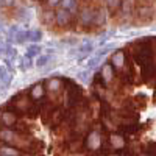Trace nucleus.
Masks as SVG:
<instances>
[{"label":"nucleus","mask_w":156,"mask_h":156,"mask_svg":"<svg viewBox=\"0 0 156 156\" xmlns=\"http://www.w3.org/2000/svg\"><path fill=\"white\" fill-rule=\"evenodd\" d=\"M8 101L12 105V108H14V112L17 115H22V117L27 115L30 112L31 106H33V101L28 98L27 90H23V92H17L14 97H11Z\"/></svg>","instance_id":"nucleus-1"},{"label":"nucleus","mask_w":156,"mask_h":156,"mask_svg":"<svg viewBox=\"0 0 156 156\" xmlns=\"http://www.w3.org/2000/svg\"><path fill=\"white\" fill-rule=\"evenodd\" d=\"M84 150H87L89 153H94V151H98L101 148V144H103V134L95 131V129L90 128L87 134L84 136Z\"/></svg>","instance_id":"nucleus-2"},{"label":"nucleus","mask_w":156,"mask_h":156,"mask_svg":"<svg viewBox=\"0 0 156 156\" xmlns=\"http://www.w3.org/2000/svg\"><path fill=\"white\" fill-rule=\"evenodd\" d=\"M53 25L58 28H70L75 25V17L72 14H69L67 11H64L61 8L55 9V19H53Z\"/></svg>","instance_id":"nucleus-3"},{"label":"nucleus","mask_w":156,"mask_h":156,"mask_svg":"<svg viewBox=\"0 0 156 156\" xmlns=\"http://www.w3.org/2000/svg\"><path fill=\"white\" fill-rule=\"evenodd\" d=\"M106 142H108V147H109V150H112V151H122L123 148H125V145H126V139L119 133V131H111V133H108V136H106Z\"/></svg>","instance_id":"nucleus-4"},{"label":"nucleus","mask_w":156,"mask_h":156,"mask_svg":"<svg viewBox=\"0 0 156 156\" xmlns=\"http://www.w3.org/2000/svg\"><path fill=\"white\" fill-rule=\"evenodd\" d=\"M62 120H64V111L61 108H53L48 115L44 117V123H47V126L51 129H56L59 125H62Z\"/></svg>","instance_id":"nucleus-5"},{"label":"nucleus","mask_w":156,"mask_h":156,"mask_svg":"<svg viewBox=\"0 0 156 156\" xmlns=\"http://www.w3.org/2000/svg\"><path fill=\"white\" fill-rule=\"evenodd\" d=\"M27 94H28V98H30L33 103H34V101H41V100H44V97H45L44 80H41V81H37L36 84L30 86V87L27 89Z\"/></svg>","instance_id":"nucleus-6"},{"label":"nucleus","mask_w":156,"mask_h":156,"mask_svg":"<svg viewBox=\"0 0 156 156\" xmlns=\"http://www.w3.org/2000/svg\"><path fill=\"white\" fill-rule=\"evenodd\" d=\"M125 64H126V53H125V50H115L112 53V56H111V62H109V66L112 67V70L115 73L120 72Z\"/></svg>","instance_id":"nucleus-7"},{"label":"nucleus","mask_w":156,"mask_h":156,"mask_svg":"<svg viewBox=\"0 0 156 156\" xmlns=\"http://www.w3.org/2000/svg\"><path fill=\"white\" fill-rule=\"evenodd\" d=\"M134 11H136L137 19L150 20V19L153 17V5H151V3H147V2H137Z\"/></svg>","instance_id":"nucleus-8"},{"label":"nucleus","mask_w":156,"mask_h":156,"mask_svg":"<svg viewBox=\"0 0 156 156\" xmlns=\"http://www.w3.org/2000/svg\"><path fill=\"white\" fill-rule=\"evenodd\" d=\"M117 75H115V72L112 70V67L109 66V64L106 62V64H103L101 66V70H100V78H101V81L105 83V86L106 87H109L117 78H115Z\"/></svg>","instance_id":"nucleus-9"},{"label":"nucleus","mask_w":156,"mask_h":156,"mask_svg":"<svg viewBox=\"0 0 156 156\" xmlns=\"http://www.w3.org/2000/svg\"><path fill=\"white\" fill-rule=\"evenodd\" d=\"M19 120V115L9 111H0V126L5 128H14V125Z\"/></svg>","instance_id":"nucleus-10"},{"label":"nucleus","mask_w":156,"mask_h":156,"mask_svg":"<svg viewBox=\"0 0 156 156\" xmlns=\"http://www.w3.org/2000/svg\"><path fill=\"white\" fill-rule=\"evenodd\" d=\"M80 5H81V0H61L59 8L64 9V11H67L69 14H72L75 17L78 9H80Z\"/></svg>","instance_id":"nucleus-11"},{"label":"nucleus","mask_w":156,"mask_h":156,"mask_svg":"<svg viewBox=\"0 0 156 156\" xmlns=\"http://www.w3.org/2000/svg\"><path fill=\"white\" fill-rule=\"evenodd\" d=\"M106 17H108L106 9L98 6V9L95 11V16L92 19V25H90V28H101V27H105V25H106Z\"/></svg>","instance_id":"nucleus-12"},{"label":"nucleus","mask_w":156,"mask_h":156,"mask_svg":"<svg viewBox=\"0 0 156 156\" xmlns=\"http://www.w3.org/2000/svg\"><path fill=\"white\" fill-rule=\"evenodd\" d=\"M140 75L144 81H151L154 78V61H150L144 66H140Z\"/></svg>","instance_id":"nucleus-13"},{"label":"nucleus","mask_w":156,"mask_h":156,"mask_svg":"<svg viewBox=\"0 0 156 156\" xmlns=\"http://www.w3.org/2000/svg\"><path fill=\"white\" fill-rule=\"evenodd\" d=\"M105 3V9L109 14H117L120 11V5H122V0H103Z\"/></svg>","instance_id":"nucleus-14"},{"label":"nucleus","mask_w":156,"mask_h":156,"mask_svg":"<svg viewBox=\"0 0 156 156\" xmlns=\"http://www.w3.org/2000/svg\"><path fill=\"white\" fill-rule=\"evenodd\" d=\"M53 19H55V9H42L41 12V20L47 27H53Z\"/></svg>","instance_id":"nucleus-15"},{"label":"nucleus","mask_w":156,"mask_h":156,"mask_svg":"<svg viewBox=\"0 0 156 156\" xmlns=\"http://www.w3.org/2000/svg\"><path fill=\"white\" fill-rule=\"evenodd\" d=\"M129 100H131L133 106L137 108V109H142V108L147 105V97H145L144 94H136V95H133Z\"/></svg>","instance_id":"nucleus-16"},{"label":"nucleus","mask_w":156,"mask_h":156,"mask_svg":"<svg viewBox=\"0 0 156 156\" xmlns=\"http://www.w3.org/2000/svg\"><path fill=\"white\" fill-rule=\"evenodd\" d=\"M42 39V31L39 30H28L27 31V41H30L31 44H37Z\"/></svg>","instance_id":"nucleus-17"},{"label":"nucleus","mask_w":156,"mask_h":156,"mask_svg":"<svg viewBox=\"0 0 156 156\" xmlns=\"http://www.w3.org/2000/svg\"><path fill=\"white\" fill-rule=\"evenodd\" d=\"M39 51H41V47H39L37 44H33L27 48V53H25V58H28V59H33V56H37L39 55Z\"/></svg>","instance_id":"nucleus-18"},{"label":"nucleus","mask_w":156,"mask_h":156,"mask_svg":"<svg viewBox=\"0 0 156 156\" xmlns=\"http://www.w3.org/2000/svg\"><path fill=\"white\" fill-rule=\"evenodd\" d=\"M48 61H50V56H48L47 53H45V55H37V56H36V62H34V64H36V67H37V69H42Z\"/></svg>","instance_id":"nucleus-19"},{"label":"nucleus","mask_w":156,"mask_h":156,"mask_svg":"<svg viewBox=\"0 0 156 156\" xmlns=\"http://www.w3.org/2000/svg\"><path fill=\"white\" fill-rule=\"evenodd\" d=\"M142 154H145V156H154V142H147V144L142 147Z\"/></svg>","instance_id":"nucleus-20"},{"label":"nucleus","mask_w":156,"mask_h":156,"mask_svg":"<svg viewBox=\"0 0 156 156\" xmlns=\"http://www.w3.org/2000/svg\"><path fill=\"white\" fill-rule=\"evenodd\" d=\"M14 41L17 44H23V42H27V31H23V30H17L16 34H14Z\"/></svg>","instance_id":"nucleus-21"},{"label":"nucleus","mask_w":156,"mask_h":156,"mask_svg":"<svg viewBox=\"0 0 156 156\" xmlns=\"http://www.w3.org/2000/svg\"><path fill=\"white\" fill-rule=\"evenodd\" d=\"M59 3H61V0H44V5L47 9H56L59 8Z\"/></svg>","instance_id":"nucleus-22"},{"label":"nucleus","mask_w":156,"mask_h":156,"mask_svg":"<svg viewBox=\"0 0 156 156\" xmlns=\"http://www.w3.org/2000/svg\"><path fill=\"white\" fill-rule=\"evenodd\" d=\"M17 30H19L17 25H12V27H9V30H8V41H12V39H14V34H16Z\"/></svg>","instance_id":"nucleus-23"},{"label":"nucleus","mask_w":156,"mask_h":156,"mask_svg":"<svg viewBox=\"0 0 156 156\" xmlns=\"http://www.w3.org/2000/svg\"><path fill=\"white\" fill-rule=\"evenodd\" d=\"M109 153L103 151V150H98V151H94V153H87L86 156H108Z\"/></svg>","instance_id":"nucleus-24"},{"label":"nucleus","mask_w":156,"mask_h":156,"mask_svg":"<svg viewBox=\"0 0 156 156\" xmlns=\"http://www.w3.org/2000/svg\"><path fill=\"white\" fill-rule=\"evenodd\" d=\"M2 3L6 8H12V6H14V3H16V0H2Z\"/></svg>","instance_id":"nucleus-25"},{"label":"nucleus","mask_w":156,"mask_h":156,"mask_svg":"<svg viewBox=\"0 0 156 156\" xmlns=\"http://www.w3.org/2000/svg\"><path fill=\"white\" fill-rule=\"evenodd\" d=\"M2 53H3V44L0 42V55H2Z\"/></svg>","instance_id":"nucleus-26"},{"label":"nucleus","mask_w":156,"mask_h":156,"mask_svg":"<svg viewBox=\"0 0 156 156\" xmlns=\"http://www.w3.org/2000/svg\"><path fill=\"white\" fill-rule=\"evenodd\" d=\"M0 3H2V0H0Z\"/></svg>","instance_id":"nucleus-27"},{"label":"nucleus","mask_w":156,"mask_h":156,"mask_svg":"<svg viewBox=\"0 0 156 156\" xmlns=\"http://www.w3.org/2000/svg\"><path fill=\"white\" fill-rule=\"evenodd\" d=\"M0 70H2V69H0Z\"/></svg>","instance_id":"nucleus-28"}]
</instances>
